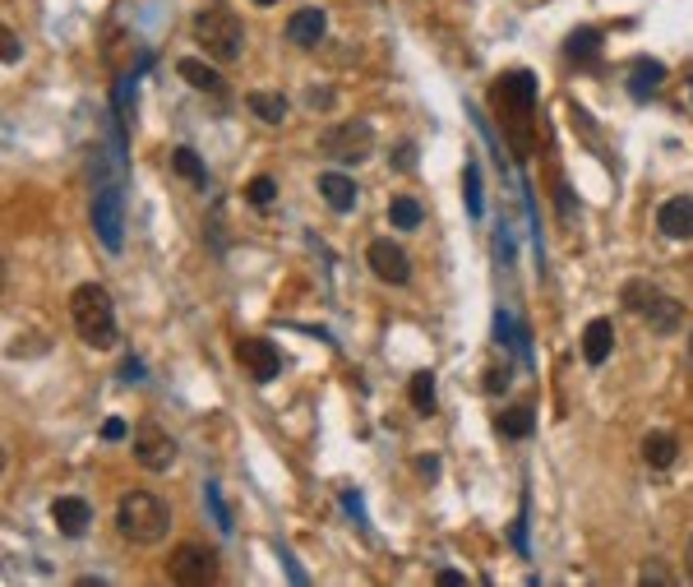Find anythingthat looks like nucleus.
Instances as JSON below:
<instances>
[{
    "label": "nucleus",
    "instance_id": "nucleus-1",
    "mask_svg": "<svg viewBox=\"0 0 693 587\" xmlns=\"http://www.w3.org/2000/svg\"><path fill=\"white\" fill-rule=\"evenodd\" d=\"M191 28H195V42L204 47V56L217 60V66H232V60L245 56V23L232 6H223V0L204 6Z\"/></svg>",
    "mask_w": 693,
    "mask_h": 587
},
{
    "label": "nucleus",
    "instance_id": "nucleus-2",
    "mask_svg": "<svg viewBox=\"0 0 693 587\" xmlns=\"http://www.w3.org/2000/svg\"><path fill=\"white\" fill-rule=\"evenodd\" d=\"M70 320H75V329H79V337H84L88 348H98V352L116 348V337H120V329H116V305H111V292H107L103 283L75 287V296H70Z\"/></svg>",
    "mask_w": 693,
    "mask_h": 587
},
{
    "label": "nucleus",
    "instance_id": "nucleus-3",
    "mask_svg": "<svg viewBox=\"0 0 693 587\" xmlns=\"http://www.w3.org/2000/svg\"><path fill=\"white\" fill-rule=\"evenodd\" d=\"M167 528H172V509L157 500V496H148V490H130V496H120V505H116V532L125 541L157 546V541L167 537Z\"/></svg>",
    "mask_w": 693,
    "mask_h": 587
},
{
    "label": "nucleus",
    "instance_id": "nucleus-4",
    "mask_svg": "<svg viewBox=\"0 0 693 587\" xmlns=\"http://www.w3.org/2000/svg\"><path fill=\"white\" fill-rule=\"evenodd\" d=\"M624 305H628V311H634L638 320H647L652 333H675L680 320H684L680 301L666 296L661 287H652V283H628V287H624Z\"/></svg>",
    "mask_w": 693,
    "mask_h": 587
},
{
    "label": "nucleus",
    "instance_id": "nucleus-5",
    "mask_svg": "<svg viewBox=\"0 0 693 587\" xmlns=\"http://www.w3.org/2000/svg\"><path fill=\"white\" fill-rule=\"evenodd\" d=\"M320 153H324V158H333V163H346V167L365 163L370 153H374L370 120H338V126H329L320 135Z\"/></svg>",
    "mask_w": 693,
    "mask_h": 587
},
{
    "label": "nucleus",
    "instance_id": "nucleus-6",
    "mask_svg": "<svg viewBox=\"0 0 693 587\" xmlns=\"http://www.w3.org/2000/svg\"><path fill=\"white\" fill-rule=\"evenodd\" d=\"M92 232L111 255L125 245V204L116 185H98V195H92Z\"/></svg>",
    "mask_w": 693,
    "mask_h": 587
},
{
    "label": "nucleus",
    "instance_id": "nucleus-7",
    "mask_svg": "<svg viewBox=\"0 0 693 587\" xmlns=\"http://www.w3.org/2000/svg\"><path fill=\"white\" fill-rule=\"evenodd\" d=\"M167 574H172L176 583H185V587H204V583L217 578V555H213L208 546H199V541H185V546L172 550Z\"/></svg>",
    "mask_w": 693,
    "mask_h": 587
},
{
    "label": "nucleus",
    "instance_id": "nucleus-8",
    "mask_svg": "<svg viewBox=\"0 0 693 587\" xmlns=\"http://www.w3.org/2000/svg\"><path fill=\"white\" fill-rule=\"evenodd\" d=\"M135 462L144 472H167L176 462V440L157 421H139V430H135Z\"/></svg>",
    "mask_w": 693,
    "mask_h": 587
},
{
    "label": "nucleus",
    "instance_id": "nucleus-9",
    "mask_svg": "<svg viewBox=\"0 0 693 587\" xmlns=\"http://www.w3.org/2000/svg\"><path fill=\"white\" fill-rule=\"evenodd\" d=\"M365 264H370V273L380 277V283H389V287H402L407 277H412V260H407V251H402L398 241H389V236L370 241Z\"/></svg>",
    "mask_w": 693,
    "mask_h": 587
},
{
    "label": "nucleus",
    "instance_id": "nucleus-10",
    "mask_svg": "<svg viewBox=\"0 0 693 587\" xmlns=\"http://www.w3.org/2000/svg\"><path fill=\"white\" fill-rule=\"evenodd\" d=\"M236 361L245 365V375L255 384H269L282 375V352H277V343H269V337H241Z\"/></svg>",
    "mask_w": 693,
    "mask_h": 587
},
{
    "label": "nucleus",
    "instance_id": "nucleus-11",
    "mask_svg": "<svg viewBox=\"0 0 693 587\" xmlns=\"http://www.w3.org/2000/svg\"><path fill=\"white\" fill-rule=\"evenodd\" d=\"M51 522H56L60 537L79 541V537L88 532V522H92V509H88V500H79V496H60V500H51Z\"/></svg>",
    "mask_w": 693,
    "mask_h": 587
},
{
    "label": "nucleus",
    "instance_id": "nucleus-12",
    "mask_svg": "<svg viewBox=\"0 0 693 587\" xmlns=\"http://www.w3.org/2000/svg\"><path fill=\"white\" fill-rule=\"evenodd\" d=\"M324 28H329V14L320 6H305V10H296L287 19V42L301 47V51H310L314 42H324Z\"/></svg>",
    "mask_w": 693,
    "mask_h": 587
},
{
    "label": "nucleus",
    "instance_id": "nucleus-13",
    "mask_svg": "<svg viewBox=\"0 0 693 587\" xmlns=\"http://www.w3.org/2000/svg\"><path fill=\"white\" fill-rule=\"evenodd\" d=\"M656 227L661 236H671V241H693V199H666L656 213Z\"/></svg>",
    "mask_w": 693,
    "mask_h": 587
},
{
    "label": "nucleus",
    "instance_id": "nucleus-14",
    "mask_svg": "<svg viewBox=\"0 0 693 587\" xmlns=\"http://www.w3.org/2000/svg\"><path fill=\"white\" fill-rule=\"evenodd\" d=\"M320 195H324V204H329L333 213H352L357 199H361L357 180H352V176H342V172H324V176H320Z\"/></svg>",
    "mask_w": 693,
    "mask_h": 587
},
{
    "label": "nucleus",
    "instance_id": "nucleus-15",
    "mask_svg": "<svg viewBox=\"0 0 693 587\" xmlns=\"http://www.w3.org/2000/svg\"><path fill=\"white\" fill-rule=\"evenodd\" d=\"M611 352H615V324L611 320H592L583 329V361L587 365H606Z\"/></svg>",
    "mask_w": 693,
    "mask_h": 587
},
{
    "label": "nucleus",
    "instance_id": "nucleus-16",
    "mask_svg": "<svg viewBox=\"0 0 693 587\" xmlns=\"http://www.w3.org/2000/svg\"><path fill=\"white\" fill-rule=\"evenodd\" d=\"M675 458H680V440L671 436V430H647L643 436V462L647 468L666 472V468H675Z\"/></svg>",
    "mask_w": 693,
    "mask_h": 587
},
{
    "label": "nucleus",
    "instance_id": "nucleus-17",
    "mask_svg": "<svg viewBox=\"0 0 693 587\" xmlns=\"http://www.w3.org/2000/svg\"><path fill=\"white\" fill-rule=\"evenodd\" d=\"M245 107L255 111L264 126H282V120H287V98H282V92H245Z\"/></svg>",
    "mask_w": 693,
    "mask_h": 587
},
{
    "label": "nucleus",
    "instance_id": "nucleus-18",
    "mask_svg": "<svg viewBox=\"0 0 693 587\" xmlns=\"http://www.w3.org/2000/svg\"><path fill=\"white\" fill-rule=\"evenodd\" d=\"M661 79H666V66H661V60H638V66L628 70V92H634V98H652L661 88Z\"/></svg>",
    "mask_w": 693,
    "mask_h": 587
},
{
    "label": "nucleus",
    "instance_id": "nucleus-19",
    "mask_svg": "<svg viewBox=\"0 0 693 587\" xmlns=\"http://www.w3.org/2000/svg\"><path fill=\"white\" fill-rule=\"evenodd\" d=\"M176 75L191 84V88H204V92H223V79H217V70L213 66H204V60H191L185 56L180 66H176Z\"/></svg>",
    "mask_w": 693,
    "mask_h": 587
},
{
    "label": "nucleus",
    "instance_id": "nucleus-20",
    "mask_svg": "<svg viewBox=\"0 0 693 587\" xmlns=\"http://www.w3.org/2000/svg\"><path fill=\"white\" fill-rule=\"evenodd\" d=\"M531 430H537V412H531V408H509V412H499V436L527 440Z\"/></svg>",
    "mask_w": 693,
    "mask_h": 587
},
{
    "label": "nucleus",
    "instance_id": "nucleus-21",
    "mask_svg": "<svg viewBox=\"0 0 693 587\" xmlns=\"http://www.w3.org/2000/svg\"><path fill=\"white\" fill-rule=\"evenodd\" d=\"M421 218H426V213H421V204H417L412 195H398V199L389 204V223H393V227H402V232H417V227H421Z\"/></svg>",
    "mask_w": 693,
    "mask_h": 587
},
{
    "label": "nucleus",
    "instance_id": "nucleus-22",
    "mask_svg": "<svg viewBox=\"0 0 693 587\" xmlns=\"http://www.w3.org/2000/svg\"><path fill=\"white\" fill-rule=\"evenodd\" d=\"M172 167H176V172H180L185 180H195L199 190L208 185V167L199 163V153H195V148H176V153H172Z\"/></svg>",
    "mask_w": 693,
    "mask_h": 587
},
{
    "label": "nucleus",
    "instance_id": "nucleus-23",
    "mask_svg": "<svg viewBox=\"0 0 693 587\" xmlns=\"http://www.w3.org/2000/svg\"><path fill=\"white\" fill-rule=\"evenodd\" d=\"M596 47H602V33H596V28H578V33L569 38V47H564V51H569L574 60H592Z\"/></svg>",
    "mask_w": 693,
    "mask_h": 587
},
{
    "label": "nucleus",
    "instance_id": "nucleus-24",
    "mask_svg": "<svg viewBox=\"0 0 693 587\" xmlns=\"http://www.w3.org/2000/svg\"><path fill=\"white\" fill-rule=\"evenodd\" d=\"M245 199L255 204V208H269V204L277 199V180H273V176H255V180L245 185Z\"/></svg>",
    "mask_w": 693,
    "mask_h": 587
},
{
    "label": "nucleus",
    "instance_id": "nucleus-25",
    "mask_svg": "<svg viewBox=\"0 0 693 587\" xmlns=\"http://www.w3.org/2000/svg\"><path fill=\"white\" fill-rule=\"evenodd\" d=\"M412 403H417V412H435V375L430 370H421V375L412 380Z\"/></svg>",
    "mask_w": 693,
    "mask_h": 587
},
{
    "label": "nucleus",
    "instance_id": "nucleus-26",
    "mask_svg": "<svg viewBox=\"0 0 693 587\" xmlns=\"http://www.w3.org/2000/svg\"><path fill=\"white\" fill-rule=\"evenodd\" d=\"M467 208H471V218H481V167L477 163H467Z\"/></svg>",
    "mask_w": 693,
    "mask_h": 587
},
{
    "label": "nucleus",
    "instance_id": "nucleus-27",
    "mask_svg": "<svg viewBox=\"0 0 693 587\" xmlns=\"http://www.w3.org/2000/svg\"><path fill=\"white\" fill-rule=\"evenodd\" d=\"M638 583H675V574L661 565V560H647V565L638 569Z\"/></svg>",
    "mask_w": 693,
    "mask_h": 587
},
{
    "label": "nucleus",
    "instance_id": "nucleus-28",
    "mask_svg": "<svg viewBox=\"0 0 693 587\" xmlns=\"http://www.w3.org/2000/svg\"><path fill=\"white\" fill-rule=\"evenodd\" d=\"M204 500H208V509H213V518H217V528H232V522H227V509H223V500H217V490L213 486H204Z\"/></svg>",
    "mask_w": 693,
    "mask_h": 587
},
{
    "label": "nucleus",
    "instance_id": "nucleus-29",
    "mask_svg": "<svg viewBox=\"0 0 693 587\" xmlns=\"http://www.w3.org/2000/svg\"><path fill=\"white\" fill-rule=\"evenodd\" d=\"M0 42H6V66H14V60L23 56V47H19V38H14V28H6V33H0Z\"/></svg>",
    "mask_w": 693,
    "mask_h": 587
},
{
    "label": "nucleus",
    "instance_id": "nucleus-30",
    "mask_svg": "<svg viewBox=\"0 0 693 587\" xmlns=\"http://www.w3.org/2000/svg\"><path fill=\"white\" fill-rule=\"evenodd\" d=\"M120 380H125V384H139V380H144V365H139V361L130 356V361L120 365Z\"/></svg>",
    "mask_w": 693,
    "mask_h": 587
},
{
    "label": "nucleus",
    "instance_id": "nucleus-31",
    "mask_svg": "<svg viewBox=\"0 0 693 587\" xmlns=\"http://www.w3.org/2000/svg\"><path fill=\"white\" fill-rule=\"evenodd\" d=\"M486 389H509V365H499V370H490V380H486Z\"/></svg>",
    "mask_w": 693,
    "mask_h": 587
},
{
    "label": "nucleus",
    "instance_id": "nucleus-32",
    "mask_svg": "<svg viewBox=\"0 0 693 587\" xmlns=\"http://www.w3.org/2000/svg\"><path fill=\"white\" fill-rule=\"evenodd\" d=\"M103 440H125V421H116V417H111V421L103 425Z\"/></svg>",
    "mask_w": 693,
    "mask_h": 587
},
{
    "label": "nucleus",
    "instance_id": "nucleus-33",
    "mask_svg": "<svg viewBox=\"0 0 693 587\" xmlns=\"http://www.w3.org/2000/svg\"><path fill=\"white\" fill-rule=\"evenodd\" d=\"M439 583H445V587H462L467 578H462V574H453V569H445V574H439Z\"/></svg>",
    "mask_w": 693,
    "mask_h": 587
},
{
    "label": "nucleus",
    "instance_id": "nucleus-34",
    "mask_svg": "<svg viewBox=\"0 0 693 587\" xmlns=\"http://www.w3.org/2000/svg\"><path fill=\"white\" fill-rule=\"evenodd\" d=\"M684 574L693 578V537H689V550H684Z\"/></svg>",
    "mask_w": 693,
    "mask_h": 587
},
{
    "label": "nucleus",
    "instance_id": "nucleus-35",
    "mask_svg": "<svg viewBox=\"0 0 693 587\" xmlns=\"http://www.w3.org/2000/svg\"><path fill=\"white\" fill-rule=\"evenodd\" d=\"M684 365H689V375H693V333H689V348H684Z\"/></svg>",
    "mask_w": 693,
    "mask_h": 587
},
{
    "label": "nucleus",
    "instance_id": "nucleus-36",
    "mask_svg": "<svg viewBox=\"0 0 693 587\" xmlns=\"http://www.w3.org/2000/svg\"><path fill=\"white\" fill-rule=\"evenodd\" d=\"M255 6H277V0H255Z\"/></svg>",
    "mask_w": 693,
    "mask_h": 587
},
{
    "label": "nucleus",
    "instance_id": "nucleus-37",
    "mask_svg": "<svg viewBox=\"0 0 693 587\" xmlns=\"http://www.w3.org/2000/svg\"><path fill=\"white\" fill-rule=\"evenodd\" d=\"M689 380H693V375H689Z\"/></svg>",
    "mask_w": 693,
    "mask_h": 587
}]
</instances>
